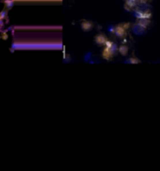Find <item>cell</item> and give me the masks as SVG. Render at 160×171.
<instances>
[{
    "label": "cell",
    "instance_id": "1",
    "mask_svg": "<svg viewBox=\"0 0 160 171\" xmlns=\"http://www.w3.org/2000/svg\"><path fill=\"white\" fill-rule=\"evenodd\" d=\"M145 30H146V27H144L143 26H141V25L138 23H136L133 26V31H134V33L137 35H142L145 32Z\"/></svg>",
    "mask_w": 160,
    "mask_h": 171
},
{
    "label": "cell",
    "instance_id": "2",
    "mask_svg": "<svg viewBox=\"0 0 160 171\" xmlns=\"http://www.w3.org/2000/svg\"><path fill=\"white\" fill-rule=\"evenodd\" d=\"M137 23L141 25V26H143L144 27H147L149 26V24H150V21H149L148 18H141V19H138Z\"/></svg>",
    "mask_w": 160,
    "mask_h": 171
},
{
    "label": "cell",
    "instance_id": "3",
    "mask_svg": "<svg viewBox=\"0 0 160 171\" xmlns=\"http://www.w3.org/2000/svg\"><path fill=\"white\" fill-rule=\"evenodd\" d=\"M124 28L123 27H118L116 28V33H117V35H118V36H123V34H124Z\"/></svg>",
    "mask_w": 160,
    "mask_h": 171
},
{
    "label": "cell",
    "instance_id": "4",
    "mask_svg": "<svg viewBox=\"0 0 160 171\" xmlns=\"http://www.w3.org/2000/svg\"><path fill=\"white\" fill-rule=\"evenodd\" d=\"M120 51H121V53H122V54H126L127 53V48L125 47V46H122V47L120 48Z\"/></svg>",
    "mask_w": 160,
    "mask_h": 171
},
{
    "label": "cell",
    "instance_id": "5",
    "mask_svg": "<svg viewBox=\"0 0 160 171\" xmlns=\"http://www.w3.org/2000/svg\"><path fill=\"white\" fill-rule=\"evenodd\" d=\"M129 60H130L129 62H131V63H138V62H140V60H138V59H130Z\"/></svg>",
    "mask_w": 160,
    "mask_h": 171
}]
</instances>
